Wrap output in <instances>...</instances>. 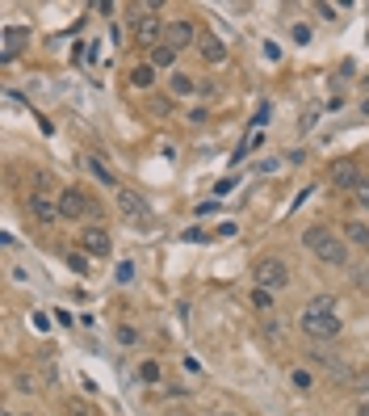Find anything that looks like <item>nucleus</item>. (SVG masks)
Here are the masks:
<instances>
[{
	"mask_svg": "<svg viewBox=\"0 0 369 416\" xmlns=\"http://www.w3.org/2000/svg\"><path fill=\"white\" fill-rule=\"evenodd\" d=\"M80 244H84L88 257H109V253H113V240H109L105 227H88V232L80 236Z\"/></svg>",
	"mask_w": 369,
	"mask_h": 416,
	"instance_id": "nucleus-8",
	"label": "nucleus"
},
{
	"mask_svg": "<svg viewBox=\"0 0 369 416\" xmlns=\"http://www.w3.org/2000/svg\"><path fill=\"white\" fill-rule=\"evenodd\" d=\"M29 210H34V219H38V223H59V219H63V215H59V202H50L42 189H38V194H29Z\"/></svg>",
	"mask_w": 369,
	"mask_h": 416,
	"instance_id": "nucleus-10",
	"label": "nucleus"
},
{
	"mask_svg": "<svg viewBox=\"0 0 369 416\" xmlns=\"http://www.w3.org/2000/svg\"><path fill=\"white\" fill-rule=\"evenodd\" d=\"M118 210H122L126 219H134V223H147V219H151L147 198H143V194H134V189H118Z\"/></svg>",
	"mask_w": 369,
	"mask_h": 416,
	"instance_id": "nucleus-5",
	"label": "nucleus"
},
{
	"mask_svg": "<svg viewBox=\"0 0 369 416\" xmlns=\"http://www.w3.org/2000/svg\"><path fill=\"white\" fill-rule=\"evenodd\" d=\"M147 63H151L155 72H168V67L176 63V51H172L168 42H160V46H151V51H147Z\"/></svg>",
	"mask_w": 369,
	"mask_h": 416,
	"instance_id": "nucleus-13",
	"label": "nucleus"
},
{
	"mask_svg": "<svg viewBox=\"0 0 369 416\" xmlns=\"http://www.w3.org/2000/svg\"><path fill=\"white\" fill-rule=\"evenodd\" d=\"M256 286H265V290H273V295H277V290H286V286H290V269H286L277 257H265V261L256 265Z\"/></svg>",
	"mask_w": 369,
	"mask_h": 416,
	"instance_id": "nucleus-2",
	"label": "nucleus"
},
{
	"mask_svg": "<svg viewBox=\"0 0 369 416\" xmlns=\"http://www.w3.org/2000/svg\"><path fill=\"white\" fill-rule=\"evenodd\" d=\"M59 215L63 219H84V215H92V202L80 189H63L59 194Z\"/></svg>",
	"mask_w": 369,
	"mask_h": 416,
	"instance_id": "nucleus-7",
	"label": "nucleus"
},
{
	"mask_svg": "<svg viewBox=\"0 0 369 416\" xmlns=\"http://www.w3.org/2000/svg\"><path fill=\"white\" fill-rule=\"evenodd\" d=\"M298 328H302L311 341H332V337H340V316H336L332 295H315V299L307 303V311L298 316Z\"/></svg>",
	"mask_w": 369,
	"mask_h": 416,
	"instance_id": "nucleus-1",
	"label": "nucleus"
},
{
	"mask_svg": "<svg viewBox=\"0 0 369 416\" xmlns=\"http://www.w3.org/2000/svg\"><path fill=\"white\" fill-rule=\"evenodd\" d=\"M290 38H294L298 46H302V42H311V25H294V29H290Z\"/></svg>",
	"mask_w": 369,
	"mask_h": 416,
	"instance_id": "nucleus-23",
	"label": "nucleus"
},
{
	"mask_svg": "<svg viewBox=\"0 0 369 416\" xmlns=\"http://www.w3.org/2000/svg\"><path fill=\"white\" fill-rule=\"evenodd\" d=\"M29 38V29H21V25H4V63H13L17 59V46Z\"/></svg>",
	"mask_w": 369,
	"mask_h": 416,
	"instance_id": "nucleus-12",
	"label": "nucleus"
},
{
	"mask_svg": "<svg viewBox=\"0 0 369 416\" xmlns=\"http://www.w3.org/2000/svg\"><path fill=\"white\" fill-rule=\"evenodd\" d=\"M202 59H206V63H223V59H227V46H223V38L206 34V38H202Z\"/></svg>",
	"mask_w": 369,
	"mask_h": 416,
	"instance_id": "nucleus-14",
	"label": "nucleus"
},
{
	"mask_svg": "<svg viewBox=\"0 0 369 416\" xmlns=\"http://www.w3.org/2000/svg\"><path fill=\"white\" fill-rule=\"evenodd\" d=\"M118 282H134V265L122 261V265H118Z\"/></svg>",
	"mask_w": 369,
	"mask_h": 416,
	"instance_id": "nucleus-24",
	"label": "nucleus"
},
{
	"mask_svg": "<svg viewBox=\"0 0 369 416\" xmlns=\"http://www.w3.org/2000/svg\"><path fill=\"white\" fill-rule=\"evenodd\" d=\"M206 118H210V114H206L202 105H197V109H189V122H193V126H197V122H206Z\"/></svg>",
	"mask_w": 369,
	"mask_h": 416,
	"instance_id": "nucleus-27",
	"label": "nucleus"
},
{
	"mask_svg": "<svg viewBox=\"0 0 369 416\" xmlns=\"http://www.w3.org/2000/svg\"><path fill=\"white\" fill-rule=\"evenodd\" d=\"M164 25H168L164 17H139L130 34H134V42H139V46H147V51H151V46H160V42H164Z\"/></svg>",
	"mask_w": 369,
	"mask_h": 416,
	"instance_id": "nucleus-3",
	"label": "nucleus"
},
{
	"mask_svg": "<svg viewBox=\"0 0 369 416\" xmlns=\"http://www.w3.org/2000/svg\"><path fill=\"white\" fill-rule=\"evenodd\" d=\"M252 303H256L260 311H269V307H273V290H265V286H256V290H252Z\"/></svg>",
	"mask_w": 369,
	"mask_h": 416,
	"instance_id": "nucleus-21",
	"label": "nucleus"
},
{
	"mask_svg": "<svg viewBox=\"0 0 369 416\" xmlns=\"http://www.w3.org/2000/svg\"><path fill=\"white\" fill-rule=\"evenodd\" d=\"M328 236H332V227L315 223V227H307V232H302V248H311V253H315V248H319V244H323Z\"/></svg>",
	"mask_w": 369,
	"mask_h": 416,
	"instance_id": "nucleus-16",
	"label": "nucleus"
},
{
	"mask_svg": "<svg viewBox=\"0 0 369 416\" xmlns=\"http://www.w3.org/2000/svg\"><path fill=\"white\" fill-rule=\"evenodd\" d=\"M332 185H340V189H361V168H357V160H332Z\"/></svg>",
	"mask_w": 369,
	"mask_h": 416,
	"instance_id": "nucleus-6",
	"label": "nucleus"
},
{
	"mask_svg": "<svg viewBox=\"0 0 369 416\" xmlns=\"http://www.w3.org/2000/svg\"><path fill=\"white\" fill-rule=\"evenodd\" d=\"M168 88H172V97H189V93H193V80H189L185 72H176V76L168 80Z\"/></svg>",
	"mask_w": 369,
	"mask_h": 416,
	"instance_id": "nucleus-19",
	"label": "nucleus"
},
{
	"mask_svg": "<svg viewBox=\"0 0 369 416\" xmlns=\"http://www.w3.org/2000/svg\"><path fill=\"white\" fill-rule=\"evenodd\" d=\"M357 416H369V400H361V404H357Z\"/></svg>",
	"mask_w": 369,
	"mask_h": 416,
	"instance_id": "nucleus-30",
	"label": "nucleus"
},
{
	"mask_svg": "<svg viewBox=\"0 0 369 416\" xmlns=\"http://www.w3.org/2000/svg\"><path fill=\"white\" fill-rule=\"evenodd\" d=\"M290 383H294L298 391H311V387H315V383H311V370H302V366H298V370L290 375Z\"/></svg>",
	"mask_w": 369,
	"mask_h": 416,
	"instance_id": "nucleus-22",
	"label": "nucleus"
},
{
	"mask_svg": "<svg viewBox=\"0 0 369 416\" xmlns=\"http://www.w3.org/2000/svg\"><path fill=\"white\" fill-rule=\"evenodd\" d=\"M151 80H155V67H151V63H139V67L130 72V84H134V88H151Z\"/></svg>",
	"mask_w": 369,
	"mask_h": 416,
	"instance_id": "nucleus-17",
	"label": "nucleus"
},
{
	"mask_svg": "<svg viewBox=\"0 0 369 416\" xmlns=\"http://www.w3.org/2000/svg\"><path fill=\"white\" fill-rule=\"evenodd\" d=\"M315 257H319L323 265H349V244H344L340 236H328V240L315 248Z\"/></svg>",
	"mask_w": 369,
	"mask_h": 416,
	"instance_id": "nucleus-9",
	"label": "nucleus"
},
{
	"mask_svg": "<svg viewBox=\"0 0 369 416\" xmlns=\"http://www.w3.org/2000/svg\"><path fill=\"white\" fill-rule=\"evenodd\" d=\"M84 168H88V173H92L105 189H122V185H118V177H113V168H109L101 156H84Z\"/></svg>",
	"mask_w": 369,
	"mask_h": 416,
	"instance_id": "nucleus-11",
	"label": "nucleus"
},
{
	"mask_svg": "<svg viewBox=\"0 0 369 416\" xmlns=\"http://www.w3.org/2000/svg\"><path fill=\"white\" fill-rule=\"evenodd\" d=\"M34 328L46 333V328H50V316H46V311H34Z\"/></svg>",
	"mask_w": 369,
	"mask_h": 416,
	"instance_id": "nucleus-25",
	"label": "nucleus"
},
{
	"mask_svg": "<svg viewBox=\"0 0 369 416\" xmlns=\"http://www.w3.org/2000/svg\"><path fill=\"white\" fill-rule=\"evenodd\" d=\"M357 202H361V206H369V181H361V189H357Z\"/></svg>",
	"mask_w": 369,
	"mask_h": 416,
	"instance_id": "nucleus-29",
	"label": "nucleus"
},
{
	"mask_svg": "<svg viewBox=\"0 0 369 416\" xmlns=\"http://www.w3.org/2000/svg\"><path fill=\"white\" fill-rule=\"evenodd\" d=\"M231 185H235V181H231V177H223V181H218V185H214V194H218V198H223V194H231Z\"/></svg>",
	"mask_w": 369,
	"mask_h": 416,
	"instance_id": "nucleus-28",
	"label": "nucleus"
},
{
	"mask_svg": "<svg viewBox=\"0 0 369 416\" xmlns=\"http://www.w3.org/2000/svg\"><path fill=\"white\" fill-rule=\"evenodd\" d=\"M4 416H13V412H4Z\"/></svg>",
	"mask_w": 369,
	"mask_h": 416,
	"instance_id": "nucleus-32",
	"label": "nucleus"
},
{
	"mask_svg": "<svg viewBox=\"0 0 369 416\" xmlns=\"http://www.w3.org/2000/svg\"><path fill=\"white\" fill-rule=\"evenodd\" d=\"M214 416H239V412H214Z\"/></svg>",
	"mask_w": 369,
	"mask_h": 416,
	"instance_id": "nucleus-31",
	"label": "nucleus"
},
{
	"mask_svg": "<svg viewBox=\"0 0 369 416\" xmlns=\"http://www.w3.org/2000/svg\"><path fill=\"white\" fill-rule=\"evenodd\" d=\"M164 42H168L172 51H189V46L197 42V29H193L185 17H172V21L164 25Z\"/></svg>",
	"mask_w": 369,
	"mask_h": 416,
	"instance_id": "nucleus-4",
	"label": "nucleus"
},
{
	"mask_svg": "<svg viewBox=\"0 0 369 416\" xmlns=\"http://www.w3.org/2000/svg\"><path fill=\"white\" fill-rule=\"evenodd\" d=\"M260 333H265L269 341H286V328H281L277 316H265V320H260Z\"/></svg>",
	"mask_w": 369,
	"mask_h": 416,
	"instance_id": "nucleus-18",
	"label": "nucleus"
},
{
	"mask_svg": "<svg viewBox=\"0 0 369 416\" xmlns=\"http://www.w3.org/2000/svg\"><path fill=\"white\" fill-rule=\"evenodd\" d=\"M344 236H349V244H357V248H365V253H369V223L349 219V223H344Z\"/></svg>",
	"mask_w": 369,
	"mask_h": 416,
	"instance_id": "nucleus-15",
	"label": "nucleus"
},
{
	"mask_svg": "<svg viewBox=\"0 0 369 416\" xmlns=\"http://www.w3.org/2000/svg\"><path fill=\"white\" fill-rule=\"evenodd\" d=\"M139 379H143V383H160V379H164L160 362H143V366H139Z\"/></svg>",
	"mask_w": 369,
	"mask_h": 416,
	"instance_id": "nucleus-20",
	"label": "nucleus"
},
{
	"mask_svg": "<svg viewBox=\"0 0 369 416\" xmlns=\"http://www.w3.org/2000/svg\"><path fill=\"white\" fill-rule=\"evenodd\" d=\"M353 282H357L361 290H369V269H353Z\"/></svg>",
	"mask_w": 369,
	"mask_h": 416,
	"instance_id": "nucleus-26",
	"label": "nucleus"
}]
</instances>
